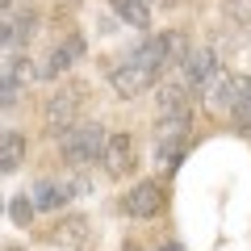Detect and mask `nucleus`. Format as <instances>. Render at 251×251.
I'll list each match as a JSON object with an SVG mask.
<instances>
[{
	"label": "nucleus",
	"instance_id": "obj_7",
	"mask_svg": "<svg viewBox=\"0 0 251 251\" xmlns=\"http://www.w3.org/2000/svg\"><path fill=\"white\" fill-rule=\"evenodd\" d=\"M180 72H184V84H188V88L201 92V88L218 75V54L205 50V46H193V50L184 54V63H180Z\"/></svg>",
	"mask_w": 251,
	"mask_h": 251
},
{
	"label": "nucleus",
	"instance_id": "obj_9",
	"mask_svg": "<svg viewBox=\"0 0 251 251\" xmlns=\"http://www.w3.org/2000/svg\"><path fill=\"white\" fill-rule=\"evenodd\" d=\"M234 92H239V75H230V72L222 75V72H218L214 80L205 84V109H209V113H218V117H222V113H230Z\"/></svg>",
	"mask_w": 251,
	"mask_h": 251
},
{
	"label": "nucleus",
	"instance_id": "obj_3",
	"mask_svg": "<svg viewBox=\"0 0 251 251\" xmlns=\"http://www.w3.org/2000/svg\"><path fill=\"white\" fill-rule=\"evenodd\" d=\"M155 117H159L163 130H188V122H193V88L184 80L159 84V92H155Z\"/></svg>",
	"mask_w": 251,
	"mask_h": 251
},
{
	"label": "nucleus",
	"instance_id": "obj_18",
	"mask_svg": "<svg viewBox=\"0 0 251 251\" xmlns=\"http://www.w3.org/2000/svg\"><path fill=\"white\" fill-rule=\"evenodd\" d=\"M34 197H25V193H17V197H13L9 201V218H13V222H17V226H29V222H34Z\"/></svg>",
	"mask_w": 251,
	"mask_h": 251
},
{
	"label": "nucleus",
	"instance_id": "obj_13",
	"mask_svg": "<svg viewBox=\"0 0 251 251\" xmlns=\"http://www.w3.org/2000/svg\"><path fill=\"white\" fill-rule=\"evenodd\" d=\"M72 63H75V59H72V50H67V46H63V42H54L50 50L42 54V63H38V67H34V75H38V80H59V75L67 72Z\"/></svg>",
	"mask_w": 251,
	"mask_h": 251
},
{
	"label": "nucleus",
	"instance_id": "obj_14",
	"mask_svg": "<svg viewBox=\"0 0 251 251\" xmlns=\"http://www.w3.org/2000/svg\"><path fill=\"white\" fill-rule=\"evenodd\" d=\"M184 147H188V138H184V130H163L159 134V143H155V155H159L168 168H176L180 159H184Z\"/></svg>",
	"mask_w": 251,
	"mask_h": 251
},
{
	"label": "nucleus",
	"instance_id": "obj_11",
	"mask_svg": "<svg viewBox=\"0 0 251 251\" xmlns=\"http://www.w3.org/2000/svg\"><path fill=\"white\" fill-rule=\"evenodd\" d=\"M25 134H17V130H0V172H17L21 163H25Z\"/></svg>",
	"mask_w": 251,
	"mask_h": 251
},
{
	"label": "nucleus",
	"instance_id": "obj_2",
	"mask_svg": "<svg viewBox=\"0 0 251 251\" xmlns=\"http://www.w3.org/2000/svg\"><path fill=\"white\" fill-rule=\"evenodd\" d=\"M80 109H84V84H63L59 92H50V97L42 100V126H46V134L63 138L75 122H80Z\"/></svg>",
	"mask_w": 251,
	"mask_h": 251
},
{
	"label": "nucleus",
	"instance_id": "obj_1",
	"mask_svg": "<svg viewBox=\"0 0 251 251\" xmlns=\"http://www.w3.org/2000/svg\"><path fill=\"white\" fill-rule=\"evenodd\" d=\"M105 138L109 130L100 122H75L67 134L59 138V155L67 168H88V163H97L100 155H105Z\"/></svg>",
	"mask_w": 251,
	"mask_h": 251
},
{
	"label": "nucleus",
	"instance_id": "obj_21",
	"mask_svg": "<svg viewBox=\"0 0 251 251\" xmlns=\"http://www.w3.org/2000/svg\"><path fill=\"white\" fill-rule=\"evenodd\" d=\"M9 42H13V21L0 17V46H9Z\"/></svg>",
	"mask_w": 251,
	"mask_h": 251
},
{
	"label": "nucleus",
	"instance_id": "obj_20",
	"mask_svg": "<svg viewBox=\"0 0 251 251\" xmlns=\"http://www.w3.org/2000/svg\"><path fill=\"white\" fill-rule=\"evenodd\" d=\"M63 46H67V50H72V59H84V50H88V46H84V38H80V34H67V38H63Z\"/></svg>",
	"mask_w": 251,
	"mask_h": 251
},
{
	"label": "nucleus",
	"instance_id": "obj_12",
	"mask_svg": "<svg viewBox=\"0 0 251 251\" xmlns=\"http://www.w3.org/2000/svg\"><path fill=\"white\" fill-rule=\"evenodd\" d=\"M109 9H113L117 21H126V25H134V29H151V4L147 0H109Z\"/></svg>",
	"mask_w": 251,
	"mask_h": 251
},
{
	"label": "nucleus",
	"instance_id": "obj_8",
	"mask_svg": "<svg viewBox=\"0 0 251 251\" xmlns=\"http://www.w3.org/2000/svg\"><path fill=\"white\" fill-rule=\"evenodd\" d=\"M29 80H38L34 75V63L21 54V59H13L4 72H0V109H9V105H17V97L25 92V84Z\"/></svg>",
	"mask_w": 251,
	"mask_h": 251
},
{
	"label": "nucleus",
	"instance_id": "obj_17",
	"mask_svg": "<svg viewBox=\"0 0 251 251\" xmlns=\"http://www.w3.org/2000/svg\"><path fill=\"white\" fill-rule=\"evenodd\" d=\"M34 29H38V13L34 9L17 13V17H13V46H25L29 38H34Z\"/></svg>",
	"mask_w": 251,
	"mask_h": 251
},
{
	"label": "nucleus",
	"instance_id": "obj_19",
	"mask_svg": "<svg viewBox=\"0 0 251 251\" xmlns=\"http://www.w3.org/2000/svg\"><path fill=\"white\" fill-rule=\"evenodd\" d=\"M226 13H230L239 25H251V0H230V4H226Z\"/></svg>",
	"mask_w": 251,
	"mask_h": 251
},
{
	"label": "nucleus",
	"instance_id": "obj_22",
	"mask_svg": "<svg viewBox=\"0 0 251 251\" xmlns=\"http://www.w3.org/2000/svg\"><path fill=\"white\" fill-rule=\"evenodd\" d=\"M122 251H138V247H134V243H126V247H122Z\"/></svg>",
	"mask_w": 251,
	"mask_h": 251
},
{
	"label": "nucleus",
	"instance_id": "obj_24",
	"mask_svg": "<svg viewBox=\"0 0 251 251\" xmlns=\"http://www.w3.org/2000/svg\"><path fill=\"white\" fill-rule=\"evenodd\" d=\"M0 209H4V201H0Z\"/></svg>",
	"mask_w": 251,
	"mask_h": 251
},
{
	"label": "nucleus",
	"instance_id": "obj_10",
	"mask_svg": "<svg viewBox=\"0 0 251 251\" xmlns=\"http://www.w3.org/2000/svg\"><path fill=\"white\" fill-rule=\"evenodd\" d=\"M67 197H75V193H72V184H63V180H38V184H34V205L42 209V214L63 209Z\"/></svg>",
	"mask_w": 251,
	"mask_h": 251
},
{
	"label": "nucleus",
	"instance_id": "obj_23",
	"mask_svg": "<svg viewBox=\"0 0 251 251\" xmlns=\"http://www.w3.org/2000/svg\"><path fill=\"white\" fill-rule=\"evenodd\" d=\"M0 251H21V247H0Z\"/></svg>",
	"mask_w": 251,
	"mask_h": 251
},
{
	"label": "nucleus",
	"instance_id": "obj_4",
	"mask_svg": "<svg viewBox=\"0 0 251 251\" xmlns=\"http://www.w3.org/2000/svg\"><path fill=\"white\" fill-rule=\"evenodd\" d=\"M155 80H159V75H155L151 67H143V63H134L130 54H122V63L109 67V88H113L122 100H130V97H138V92L155 88Z\"/></svg>",
	"mask_w": 251,
	"mask_h": 251
},
{
	"label": "nucleus",
	"instance_id": "obj_16",
	"mask_svg": "<svg viewBox=\"0 0 251 251\" xmlns=\"http://www.w3.org/2000/svg\"><path fill=\"white\" fill-rule=\"evenodd\" d=\"M84 234H88V218H80V214H72L67 222L54 230V239L59 243H67V247H75V243H84Z\"/></svg>",
	"mask_w": 251,
	"mask_h": 251
},
{
	"label": "nucleus",
	"instance_id": "obj_6",
	"mask_svg": "<svg viewBox=\"0 0 251 251\" xmlns=\"http://www.w3.org/2000/svg\"><path fill=\"white\" fill-rule=\"evenodd\" d=\"M134 138L130 134H109L105 138V155H100V168H105V176L122 180L126 172H134Z\"/></svg>",
	"mask_w": 251,
	"mask_h": 251
},
{
	"label": "nucleus",
	"instance_id": "obj_5",
	"mask_svg": "<svg viewBox=\"0 0 251 251\" xmlns=\"http://www.w3.org/2000/svg\"><path fill=\"white\" fill-rule=\"evenodd\" d=\"M163 193H168V188H163L159 180H138V184L122 197V209L130 218H155L163 209Z\"/></svg>",
	"mask_w": 251,
	"mask_h": 251
},
{
	"label": "nucleus",
	"instance_id": "obj_15",
	"mask_svg": "<svg viewBox=\"0 0 251 251\" xmlns=\"http://www.w3.org/2000/svg\"><path fill=\"white\" fill-rule=\"evenodd\" d=\"M230 122L234 130H251V75H239V92L230 105Z\"/></svg>",
	"mask_w": 251,
	"mask_h": 251
}]
</instances>
